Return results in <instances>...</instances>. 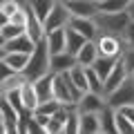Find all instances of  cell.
<instances>
[{
	"mask_svg": "<svg viewBox=\"0 0 134 134\" xmlns=\"http://www.w3.org/2000/svg\"><path fill=\"white\" fill-rule=\"evenodd\" d=\"M49 56H52V54H49L47 40H45V36H43L38 43L34 45L31 54H29L27 65H25V69L20 72L25 81H36V78L49 74Z\"/></svg>",
	"mask_w": 134,
	"mask_h": 134,
	"instance_id": "1",
	"label": "cell"
},
{
	"mask_svg": "<svg viewBox=\"0 0 134 134\" xmlns=\"http://www.w3.org/2000/svg\"><path fill=\"white\" fill-rule=\"evenodd\" d=\"M94 23L98 27V34H112V36H121L123 38V29L127 27L130 16L123 11H103L94 16Z\"/></svg>",
	"mask_w": 134,
	"mask_h": 134,
	"instance_id": "2",
	"label": "cell"
},
{
	"mask_svg": "<svg viewBox=\"0 0 134 134\" xmlns=\"http://www.w3.org/2000/svg\"><path fill=\"white\" fill-rule=\"evenodd\" d=\"M105 103L112 105L114 110H119L123 105H132L134 103V76H127L116 90H112L110 94H105Z\"/></svg>",
	"mask_w": 134,
	"mask_h": 134,
	"instance_id": "3",
	"label": "cell"
},
{
	"mask_svg": "<svg viewBox=\"0 0 134 134\" xmlns=\"http://www.w3.org/2000/svg\"><path fill=\"white\" fill-rule=\"evenodd\" d=\"M96 49H98V56H114L119 58L121 52L125 49V43L121 36H112V34H96Z\"/></svg>",
	"mask_w": 134,
	"mask_h": 134,
	"instance_id": "4",
	"label": "cell"
},
{
	"mask_svg": "<svg viewBox=\"0 0 134 134\" xmlns=\"http://www.w3.org/2000/svg\"><path fill=\"white\" fill-rule=\"evenodd\" d=\"M69 18H72V14H69V9L65 7V2L56 0V2H54V7L49 9V14L45 16V20H43L45 34L52 31V29H58V27H67Z\"/></svg>",
	"mask_w": 134,
	"mask_h": 134,
	"instance_id": "5",
	"label": "cell"
},
{
	"mask_svg": "<svg viewBox=\"0 0 134 134\" xmlns=\"http://www.w3.org/2000/svg\"><path fill=\"white\" fill-rule=\"evenodd\" d=\"M65 7L72 16H83V18H94L100 11L98 0H65Z\"/></svg>",
	"mask_w": 134,
	"mask_h": 134,
	"instance_id": "6",
	"label": "cell"
},
{
	"mask_svg": "<svg viewBox=\"0 0 134 134\" xmlns=\"http://www.w3.org/2000/svg\"><path fill=\"white\" fill-rule=\"evenodd\" d=\"M76 105V112H96L98 114L103 107L107 105L105 103V96L103 94H96V92H85L81 98L74 103Z\"/></svg>",
	"mask_w": 134,
	"mask_h": 134,
	"instance_id": "7",
	"label": "cell"
},
{
	"mask_svg": "<svg viewBox=\"0 0 134 134\" xmlns=\"http://www.w3.org/2000/svg\"><path fill=\"white\" fill-rule=\"evenodd\" d=\"M67 27H72L74 31H78L81 36H85L87 40H94L96 34H98V27H96L94 18H83V16H72Z\"/></svg>",
	"mask_w": 134,
	"mask_h": 134,
	"instance_id": "8",
	"label": "cell"
},
{
	"mask_svg": "<svg viewBox=\"0 0 134 134\" xmlns=\"http://www.w3.org/2000/svg\"><path fill=\"white\" fill-rule=\"evenodd\" d=\"M76 65V56L69 52H58L49 56V72L52 74H63Z\"/></svg>",
	"mask_w": 134,
	"mask_h": 134,
	"instance_id": "9",
	"label": "cell"
},
{
	"mask_svg": "<svg viewBox=\"0 0 134 134\" xmlns=\"http://www.w3.org/2000/svg\"><path fill=\"white\" fill-rule=\"evenodd\" d=\"M130 74L125 72V67H123V63L121 60H116V65L112 67V72L105 76V81H103V94H110L112 90H116V87L121 85V83L127 78Z\"/></svg>",
	"mask_w": 134,
	"mask_h": 134,
	"instance_id": "10",
	"label": "cell"
},
{
	"mask_svg": "<svg viewBox=\"0 0 134 134\" xmlns=\"http://www.w3.org/2000/svg\"><path fill=\"white\" fill-rule=\"evenodd\" d=\"M25 9H27V23H25V31H27V36L34 40V43H38V40L45 36L43 20H40L38 16H36V14H34V11L27 7V2H25Z\"/></svg>",
	"mask_w": 134,
	"mask_h": 134,
	"instance_id": "11",
	"label": "cell"
},
{
	"mask_svg": "<svg viewBox=\"0 0 134 134\" xmlns=\"http://www.w3.org/2000/svg\"><path fill=\"white\" fill-rule=\"evenodd\" d=\"M78 132L81 134H98L100 121L96 112H78Z\"/></svg>",
	"mask_w": 134,
	"mask_h": 134,
	"instance_id": "12",
	"label": "cell"
},
{
	"mask_svg": "<svg viewBox=\"0 0 134 134\" xmlns=\"http://www.w3.org/2000/svg\"><path fill=\"white\" fill-rule=\"evenodd\" d=\"M74 105H60V110H56L52 116H49V123H47V134H63V127H65V119H67V112L72 110Z\"/></svg>",
	"mask_w": 134,
	"mask_h": 134,
	"instance_id": "13",
	"label": "cell"
},
{
	"mask_svg": "<svg viewBox=\"0 0 134 134\" xmlns=\"http://www.w3.org/2000/svg\"><path fill=\"white\" fill-rule=\"evenodd\" d=\"M54 98L60 100L63 105H74L69 87H67V81H65L63 74H54Z\"/></svg>",
	"mask_w": 134,
	"mask_h": 134,
	"instance_id": "14",
	"label": "cell"
},
{
	"mask_svg": "<svg viewBox=\"0 0 134 134\" xmlns=\"http://www.w3.org/2000/svg\"><path fill=\"white\" fill-rule=\"evenodd\" d=\"M98 121H100V132L105 134H119L116 132V110L112 105H105L98 112Z\"/></svg>",
	"mask_w": 134,
	"mask_h": 134,
	"instance_id": "15",
	"label": "cell"
},
{
	"mask_svg": "<svg viewBox=\"0 0 134 134\" xmlns=\"http://www.w3.org/2000/svg\"><path fill=\"white\" fill-rule=\"evenodd\" d=\"M45 40H47L49 54L65 52V27H58V29H52V31H47V34H45Z\"/></svg>",
	"mask_w": 134,
	"mask_h": 134,
	"instance_id": "16",
	"label": "cell"
},
{
	"mask_svg": "<svg viewBox=\"0 0 134 134\" xmlns=\"http://www.w3.org/2000/svg\"><path fill=\"white\" fill-rule=\"evenodd\" d=\"M96 56H98L96 43H94V40H85V45L76 52V63H78V65H83V67H90L92 63L96 60Z\"/></svg>",
	"mask_w": 134,
	"mask_h": 134,
	"instance_id": "17",
	"label": "cell"
},
{
	"mask_svg": "<svg viewBox=\"0 0 134 134\" xmlns=\"http://www.w3.org/2000/svg\"><path fill=\"white\" fill-rule=\"evenodd\" d=\"M34 40L27 36V31L25 34H20V36H16V38H9L5 43V47H7V52H27V54H31V49H34Z\"/></svg>",
	"mask_w": 134,
	"mask_h": 134,
	"instance_id": "18",
	"label": "cell"
},
{
	"mask_svg": "<svg viewBox=\"0 0 134 134\" xmlns=\"http://www.w3.org/2000/svg\"><path fill=\"white\" fill-rule=\"evenodd\" d=\"M85 36H81L78 31H74L72 27H65V52H69V54H74L76 56V52L85 45Z\"/></svg>",
	"mask_w": 134,
	"mask_h": 134,
	"instance_id": "19",
	"label": "cell"
},
{
	"mask_svg": "<svg viewBox=\"0 0 134 134\" xmlns=\"http://www.w3.org/2000/svg\"><path fill=\"white\" fill-rule=\"evenodd\" d=\"M20 94H23V105L27 110H36V105H38V94H36V87H34L31 81L20 83Z\"/></svg>",
	"mask_w": 134,
	"mask_h": 134,
	"instance_id": "20",
	"label": "cell"
},
{
	"mask_svg": "<svg viewBox=\"0 0 134 134\" xmlns=\"http://www.w3.org/2000/svg\"><path fill=\"white\" fill-rule=\"evenodd\" d=\"M116 60H119V58H114V56H96V60L92 63L90 67L103 78V81H105V76L112 72V67L116 65Z\"/></svg>",
	"mask_w": 134,
	"mask_h": 134,
	"instance_id": "21",
	"label": "cell"
},
{
	"mask_svg": "<svg viewBox=\"0 0 134 134\" xmlns=\"http://www.w3.org/2000/svg\"><path fill=\"white\" fill-rule=\"evenodd\" d=\"M67 76L72 78V83L78 87V90H83V92H87V74H85V67L83 65H74L72 69H67Z\"/></svg>",
	"mask_w": 134,
	"mask_h": 134,
	"instance_id": "22",
	"label": "cell"
},
{
	"mask_svg": "<svg viewBox=\"0 0 134 134\" xmlns=\"http://www.w3.org/2000/svg\"><path fill=\"white\" fill-rule=\"evenodd\" d=\"M0 94L5 96V100L9 103V105H14L16 110H25V105H23V94H20V85H11V87H7V90H2Z\"/></svg>",
	"mask_w": 134,
	"mask_h": 134,
	"instance_id": "23",
	"label": "cell"
},
{
	"mask_svg": "<svg viewBox=\"0 0 134 134\" xmlns=\"http://www.w3.org/2000/svg\"><path fill=\"white\" fill-rule=\"evenodd\" d=\"M54 2H56V0H27V7L38 16L40 20H45V16H47L49 9L54 7Z\"/></svg>",
	"mask_w": 134,
	"mask_h": 134,
	"instance_id": "24",
	"label": "cell"
},
{
	"mask_svg": "<svg viewBox=\"0 0 134 134\" xmlns=\"http://www.w3.org/2000/svg\"><path fill=\"white\" fill-rule=\"evenodd\" d=\"M5 60L14 67L16 72H23L25 65H27V60H29V54H27V52H7V58H5Z\"/></svg>",
	"mask_w": 134,
	"mask_h": 134,
	"instance_id": "25",
	"label": "cell"
},
{
	"mask_svg": "<svg viewBox=\"0 0 134 134\" xmlns=\"http://www.w3.org/2000/svg\"><path fill=\"white\" fill-rule=\"evenodd\" d=\"M87 74V92H96V94H103V78L92 69V67H85ZM105 96V94H103Z\"/></svg>",
	"mask_w": 134,
	"mask_h": 134,
	"instance_id": "26",
	"label": "cell"
},
{
	"mask_svg": "<svg viewBox=\"0 0 134 134\" xmlns=\"http://www.w3.org/2000/svg\"><path fill=\"white\" fill-rule=\"evenodd\" d=\"M63 134H81L78 132V112L76 105L67 112V119H65V127H63Z\"/></svg>",
	"mask_w": 134,
	"mask_h": 134,
	"instance_id": "27",
	"label": "cell"
},
{
	"mask_svg": "<svg viewBox=\"0 0 134 134\" xmlns=\"http://www.w3.org/2000/svg\"><path fill=\"white\" fill-rule=\"evenodd\" d=\"M116 132L119 134H134V125L121 110H116Z\"/></svg>",
	"mask_w": 134,
	"mask_h": 134,
	"instance_id": "28",
	"label": "cell"
},
{
	"mask_svg": "<svg viewBox=\"0 0 134 134\" xmlns=\"http://www.w3.org/2000/svg\"><path fill=\"white\" fill-rule=\"evenodd\" d=\"M119 60L123 63V67H125V72H127L130 76H134V47H125L123 52H121Z\"/></svg>",
	"mask_w": 134,
	"mask_h": 134,
	"instance_id": "29",
	"label": "cell"
},
{
	"mask_svg": "<svg viewBox=\"0 0 134 134\" xmlns=\"http://www.w3.org/2000/svg\"><path fill=\"white\" fill-rule=\"evenodd\" d=\"M60 100H56V98H47V100H40L38 105H36V110L34 112H43V114H47V116H52L56 110H60Z\"/></svg>",
	"mask_w": 134,
	"mask_h": 134,
	"instance_id": "30",
	"label": "cell"
},
{
	"mask_svg": "<svg viewBox=\"0 0 134 134\" xmlns=\"http://www.w3.org/2000/svg\"><path fill=\"white\" fill-rule=\"evenodd\" d=\"M2 31V36H5V40H9V38H16V36H20V34H25V27L23 25H16V23H7L5 27L0 29Z\"/></svg>",
	"mask_w": 134,
	"mask_h": 134,
	"instance_id": "31",
	"label": "cell"
},
{
	"mask_svg": "<svg viewBox=\"0 0 134 134\" xmlns=\"http://www.w3.org/2000/svg\"><path fill=\"white\" fill-rule=\"evenodd\" d=\"M132 0H103L100 2V9L103 11H123Z\"/></svg>",
	"mask_w": 134,
	"mask_h": 134,
	"instance_id": "32",
	"label": "cell"
},
{
	"mask_svg": "<svg viewBox=\"0 0 134 134\" xmlns=\"http://www.w3.org/2000/svg\"><path fill=\"white\" fill-rule=\"evenodd\" d=\"M18 74H20V72H16V69H14L7 60H0V85H2V83H7V81H11V78L18 76Z\"/></svg>",
	"mask_w": 134,
	"mask_h": 134,
	"instance_id": "33",
	"label": "cell"
},
{
	"mask_svg": "<svg viewBox=\"0 0 134 134\" xmlns=\"http://www.w3.org/2000/svg\"><path fill=\"white\" fill-rule=\"evenodd\" d=\"M123 43L125 47H134V20H130L127 27L123 29Z\"/></svg>",
	"mask_w": 134,
	"mask_h": 134,
	"instance_id": "34",
	"label": "cell"
},
{
	"mask_svg": "<svg viewBox=\"0 0 134 134\" xmlns=\"http://www.w3.org/2000/svg\"><path fill=\"white\" fill-rule=\"evenodd\" d=\"M27 134H45V127L34 119V114H31V119H29V123H27Z\"/></svg>",
	"mask_w": 134,
	"mask_h": 134,
	"instance_id": "35",
	"label": "cell"
},
{
	"mask_svg": "<svg viewBox=\"0 0 134 134\" xmlns=\"http://www.w3.org/2000/svg\"><path fill=\"white\" fill-rule=\"evenodd\" d=\"M119 110L123 112V114L132 121V125H134V103H132V105H123V107H119Z\"/></svg>",
	"mask_w": 134,
	"mask_h": 134,
	"instance_id": "36",
	"label": "cell"
},
{
	"mask_svg": "<svg viewBox=\"0 0 134 134\" xmlns=\"http://www.w3.org/2000/svg\"><path fill=\"white\" fill-rule=\"evenodd\" d=\"M125 14L130 16V20H134V0H132V2H130L127 7H125Z\"/></svg>",
	"mask_w": 134,
	"mask_h": 134,
	"instance_id": "37",
	"label": "cell"
},
{
	"mask_svg": "<svg viewBox=\"0 0 134 134\" xmlns=\"http://www.w3.org/2000/svg\"><path fill=\"white\" fill-rule=\"evenodd\" d=\"M7 23H9V16H7V14H5V11L0 9V29L5 27V25H7Z\"/></svg>",
	"mask_w": 134,
	"mask_h": 134,
	"instance_id": "38",
	"label": "cell"
},
{
	"mask_svg": "<svg viewBox=\"0 0 134 134\" xmlns=\"http://www.w3.org/2000/svg\"><path fill=\"white\" fill-rule=\"evenodd\" d=\"M5 58H7V47L2 45V47H0V60H5Z\"/></svg>",
	"mask_w": 134,
	"mask_h": 134,
	"instance_id": "39",
	"label": "cell"
},
{
	"mask_svg": "<svg viewBox=\"0 0 134 134\" xmlns=\"http://www.w3.org/2000/svg\"><path fill=\"white\" fill-rule=\"evenodd\" d=\"M5 43H7V40H5V36H2V31H0V47H2Z\"/></svg>",
	"mask_w": 134,
	"mask_h": 134,
	"instance_id": "40",
	"label": "cell"
},
{
	"mask_svg": "<svg viewBox=\"0 0 134 134\" xmlns=\"http://www.w3.org/2000/svg\"><path fill=\"white\" fill-rule=\"evenodd\" d=\"M0 123H2V112H0Z\"/></svg>",
	"mask_w": 134,
	"mask_h": 134,
	"instance_id": "41",
	"label": "cell"
},
{
	"mask_svg": "<svg viewBox=\"0 0 134 134\" xmlns=\"http://www.w3.org/2000/svg\"><path fill=\"white\" fill-rule=\"evenodd\" d=\"M60 2H65V0H60Z\"/></svg>",
	"mask_w": 134,
	"mask_h": 134,
	"instance_id": "42",
	"label": "cell"
},
{
	"mask_svg": "<svg viewBox=\"0 0 134 134\" xmlns=\"http://www.w3.org/2000/svg\"><path fill=\"white\" fill-rule=\"evenodd\" d=\"M98 2H103V0H98Z\"/></svg>",
	"mask_w": 134,
	"mask_h": 134,
	"instance_id": "43",
	"label": "cell"
}]
</instances>
